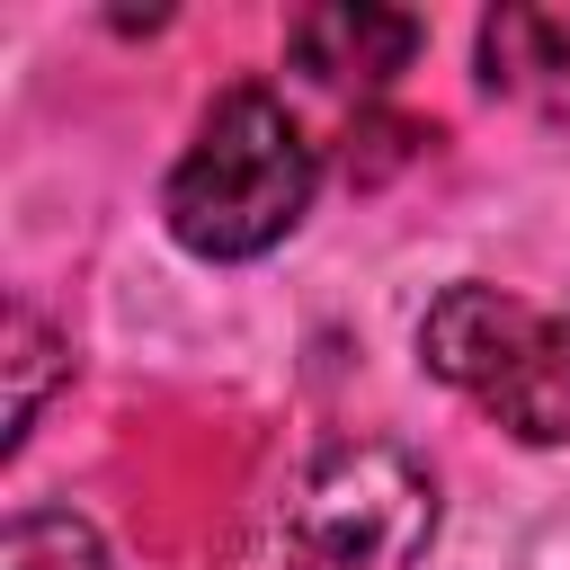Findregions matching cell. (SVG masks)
I'll return each instance as SVG.
<instances>
[{
    "mask_svg": "<svg viewBox=\"0 0 570 570\" xmlns=\"http://www.w3.org/2000/svg\"><path fill=\"white\" fill-rule=\"evenodd\" d=\"M428 45V18L419 9H383V0H321V9H294L285 18V62L330 89V98H356L374 107Z\"/></svg>",
    "mask_w": 570,
    "mask_h": 570,
    "instance_id": "obj_4",
    "label": "cell"
},
{
    "mask_svg": "<svg viewBox=\"0 0 570 570\" xmlns=\"http://www.w3.org/2000/svg\"><path fill=\"white\" fill-rule=\"evenodd\" d=\"M436 517V472L401 436H330L294 481V543L321 570H419Z\"/></svg>",
    "mask_w": 570,
    "mask_h": 570,
    "instance_id": "obj_3",
    "label": "cell"
},
{
    "mask_svg": "<svg viewBox=\"0 0 570 570\" xmlns=\"http://www.w3.org/2000/svg\"><path fill=\"white\" fill-rule=\"evenodd\" d=\"M321 196V142L267 80H232L205 98L187 151L160 178V232L205 267H249L303 232Z\"/></svg>",
    "mask_w": 570,
    "mask_h": 570,
    "instance_id": "obj_1",
    "label": "cell"
},
{
    "mask_svg": "<svg viewBox=\"0 0 570 570\" xmlns=\"http://www.w3.org/2000/svg\"><path fill=\"white\" fill-rule=\"evenodd\" d=\"M410 347L419 374H436L517 445H570V312H543L490 276H454L428 294Z\"/></svg>",
    "mask_w": 570,
    "mask_h": 570,
    "instance_id": "obj_2",
    "label": "cell"
},
{
    "mask_svg": "<svg viewBox=\"0 0 570 570\" xmlns=\"http://www.w3.org/2000/svg\"><path fill=\"white\" fill-rule=\"evenodd\" d=\"M0 570H116L107 534L80 517V508H9L0 525Z\"/></svg>",
    "mask_w": 570,
    "mask_h": 570,
    "instance_id": "obj_7",
    "label": "cell"
},
{
    "mask_svg": "<svg viewBox=\"0 0 570 570\" xmlns=\"http://www.w3.org/2000/svg\"><path fill=\"white\" fill-rule=\"evenodd\" d=\"M472 71L525 116H570V0H499L472 27Z\"/></svg>",
    "mask_w": 570,
    "mask_h": 570,
    "instance_id": "obj_5",
    "label": "cell"
},
{
    "mask_svg": "<svg viewBox=\"0 0 570 570\" xmlns=\"http://www.w3.org/2000/svg\"><path fill=\"white\" fill-rule=\"evenodd\" d=\"M0 383H9V428H0V454H18L53 401V383H71V338L18 294L9 321H0Z\"/></svg>",
    "mask_w": 570,
    "mask_h": 570,
    "instance_id": "obj_6",
    "label": "cell"
}]
</instances>
